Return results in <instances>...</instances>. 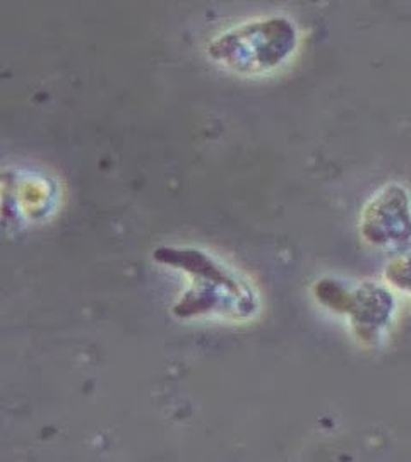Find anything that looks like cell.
Here are the masks:
<instances>
[{"label": "cell", "instance_id": "6da1fadb", "mask_svg": "<svg viewBox=\"0 0 411 462\" xmlns=\"http://www.w3.org/2000/svg\"><path fill=\"white\" fill-rule=\"evenodd\" d=\"M153 261L181 271L187 288L172 305V315L182 320H223L244 324L254 320L263 300L244 273L206 248L162 245L153 250Z\"/></svg>", "mask_w": 411, "mask_h": 462}, {"label": "cell", "instance_id": "7a4b0ae2", "mask_svg": "<svg viewBox=\"0 0 411 462\" xmlns=\"http://www.w3.org/2000/svg\"><path fill=\"white\" fill-rule=\"evenodd\" d=\"M300 49V32L292 17H254L216 34L206 57L214 66L242 78L269 76L286 66Z\"/></svg>", "mask_w": 411, "mask_h": 462}, {"label": "cell", "instance_id": "3957f363", "mask_svg": "<svg viewBox=\"0 0 411 462\" xmlns=\"http://www.w3.org/2000/svg\"><path fill=\"white\" fill-rule=\"evenodd\" d=\"M315 301L331 314L343 317L357 343L374 349L395 320V290L374 280L351 281L322 276L313 284Z\"/></svg>", "mask_w": 411, "mask_h": 462}, {"label": "cell", "instance_id": "277c9868", "mask_svg": "<svg viewBox=\"0 0 411 462\" xmlns=\"http://www.w3.org/2000/svg\"><path fill=\"white\" fill-rule=\"evenodd\" d=\"M359 235L369 247L399 254L411 248V194L399 182L380 185L359 215Z\"/></svg>", "mask_w": 411, "mask_h": 462}, {"label": "cell", "instance_id": "5b68a950", "mask_svg": "<svg viewBox=\"0 0 411 462\" xmlns=\"http://www.w3.org/2000/svg\"><path fill=\"white\" fill-rule=\"evenodd\" d=\"M61 189L55 179L26 166H5L2 173V225L16 233L57 213Z\"/></svg>", "mask_w": 411, "mask_h": 462}, {"label": "cell", "instance_id": "8992f818", "mask_svg": "<svg viewBox=\"0 0 411 462\" xmlns=\"http://www.w3.org/2000/svg\"><path fill=\"white\" fill-rule=\"evenodd\" d=\"M382 276L386 284H389L395 291L411 297V248L395 254L384 265Z\"/></svg>", "mask_w": 411, "mask_h": 462}]
</instances>
